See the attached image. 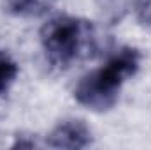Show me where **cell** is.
Instances as JSON below:
<instances>
[{"label":"cell","instance_id":"6da1fadb","mask_svg":"<svg viewBox=\"0 0 151 150\" xmlns=\"http://www.w3.org/2000/svg\"><path fill=\"white\" fill-rule=\"evenodd\" d=\"M142 55L134 46H123L104 62L86 73L74 87L76 103L90 111L106 113L118 104L123 85L139 73Z\"/></svg>","mask_w":151,"mask_h":150},{"label":"cell","instance_id":"7a4b0ae2","mask_svg":"<svg viewBox=\"0 0 151 150\" xmlns=\"http://www.w3.org/2000/svg\"><path fill=\"white\" fill-rule=\"evenodd\" d=\"M39 41L46 58L53 66L65 69L95 51L97 30L95 25L84 18L58 14L40 27Z\"/></svg>","mask_w":151,"mask_h":150},{"label":"cell","instance_id":"3957f363","mask_svg":"<svg viewBox=\"0 0 151 150\" xmlns=\"http://www.w3.org/2000/svg\"><path fill=\"white\" fill-rule=\"evenodd\" d=\"M93 145V131L81 118L60 120L46 136V147L49 149L81 150Z\"/></svg>","mask_w":151,"mask_h":150},{"label":"cell","instance_id":"277c9868","mask_svg":"<svg viewBox=\"0 0 151 150\" xmlns=\"http://www.w3.org/2000/svg\"><path fill=\"white\" fill-rule=\"evenodd\" d=\"M58 0H7V9L18 18H42L47 16Z\"/></svg>","mask_w":151,"mask_h":150},{"label":"cell","instance_id":"5b68a950","mask_svg":"<svg viewBox=\"0 0 151 150\" xmlns=\"http://www.w3.org/2000/svg\"><path fill=\"white\" fill-rule=\"evenodd\" d=\"M19 76L18 62L4 50H0V95L9 92Z\"/></svg>","mask_w":151,"mask_h":150},{"label":"cell","instance_id":"8992f818","mask_svg":"<svg viewBox=\"0 0 151 150\" xmlns=\"http://www.w3.org/2000/svg\"><path fill=\"white\" fill-rule=\"evenodd\" d=\"M95 5L100 12L102 20L111 23V25L119 23L127 12L125 0H95Z\"/></svg>","mask_w":151,"mask_h":150},{"label":"cell","instance_id":"52a82bcc","mask_svg":"<svg viewBox=\"0 0 151 150\" xmlns=\"http://www.w3.org/2000/svg\"><path fill=\"white\" fill-rule=\"evenodd\" d=\"M132 12L141 25L151 27V0H134Z\"/></svg>","mask_w":151,"mask_h":150}]
</instances>
